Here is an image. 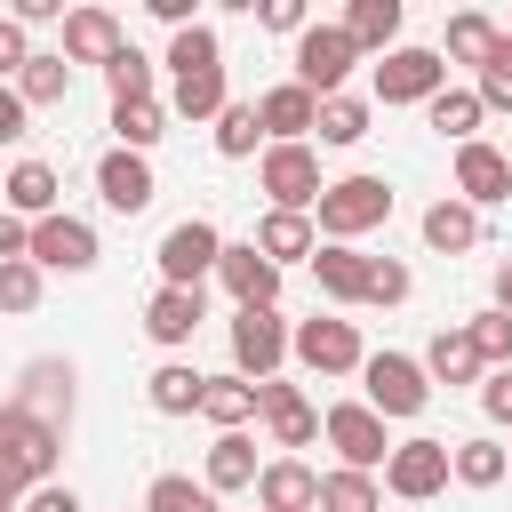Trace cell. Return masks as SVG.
<instances>
[{
  "mask_svg": "<svg viewBox=\"0 0 512 512\" xmlns=\"http://www.w3.org/2000/svg\"><path fill=\"white\" fill-rule=\"evenodd\" d=\"M384 216H392V184H384V176H336V184H320V200H312V232L336 240V248H352V240L376 232Z\"/></svg>",
  "mask_w": 512,
  "mask_h": 512,
  "instance_id": "6da1fadb",
  "label": "cell"
},
{
  "mask_svg": "<svg viewBox=\"0 0 512 512\" xmlns=\"http://www.w3.org/2000/svg\"><path fill=\"white\" fill-rule=\"evenodd\" d=\"M56 456H64V432L40 424V416H24L16 400H0V472H8L24 496L56 480Z\"/></svg>",
  "mask_w": 512,
  "mask_h": 512,
  "instance_id": "7a4b0ae2",
  "label": "cell"
},
{
  "mask_svg": "<svg viewBox=\"0 0 512 512\" xmlns=\"http://www.w3.org/2000/svg\"><path fill=\"white\" fill-rule=\"evenodd\" d=\"M216 256H224V232H216L208 216H184V224H168V232H160V248H152V264H160V288H200V280L216 272Z\"/></svg>",
  "mask_w": 512,
  "mask_h": 512,
  "instance_id": "3957f363",
  "label": "cell"
},
{
  "mask_svg": "<svg viewBox=\"0 0 512 512\" xmlns=\"http://www.w3.org/2000/svg\"><path fill=\"white\" fill-rule=\"evenodd\" d=\"M360 384H368V408L392 424V416H424V400H432V376H424V360H408V352H368L360 360Z\"/></svg>",
  "mask_w": 512,
  "mask_h": 512,
  "instance_id": "277c9868",
  "label": "cell"
},
{
  "mask_svg": "<svg viewBox=\"0 0 512 512\" xmlns=\"http://www.w3.org/2000/svg\"><path fill=\"white\" fill-rule=\"evenodd\" d=\"M320 432H328V448H336V464H344V472H376V464L392 456L384 416H376L368 400H336V408L320 416Z\"/></svg>",
  "mask_w": 512,
  "mask_h": 512,
  "instance_id": "5b68a950",
  "label": "cell"
},
{
  "mask_svg": "<svg viewBox=\"0 0 512 512\" xmlns=\"http://www.w3.org/2000/svg\"><path fill=\"white\" fill-rule=\"evenodd\" d=\"M360 64V48L344 40V24H304L296 32V88L312 96H344V72Z\"/></svg>",
  "mask_w": 512,
  "mask_h": 512,
  "instance_id": "8992f818",
  "label": "cell"
},
{
  "mask_svg": "<svg viewBox=\"0 0 512 512\" xmlns=\"http://www.w3.org/2000/svg\"><path fill=\"white\" fill-rule=\"evenodd\" d=\"M288 360V320H280V304H256V312H232V376H248V384H264L272 368Z\"/></svg>",
  "mask_w": 512,
  "mask_h": 512,
  "instance_id": "52a82bcc",
  "label": "cell"
},
{
  "mask_svg": "<svg viewBox=\"0 0 512 512\" xmlns=\"http://www.w3.org/2000/svg\"><path fill=\"white\" fill-rule=\"evenodd\" d=\"M288 352H296L312 376H360V360H368V352H360V328H352V320H320V312L288 328Z\"/></svg>",
  "mask_w": 512,
  "mask_h": 512,
  "instance_id": "ba28073f",
  "label": "cell"
},
{
  "mask_svg": "<svg viewBox=\"0 0 512 512\" xmlns=\"http://www.w3.org/2000/svg\"><path fill=\"white\" fill-rule=\"evenodd\" d=\"M256 184L272 192V208L312 216V200H320V152H312V144H272L264 168H256Z\"/></svg>",
  "mask_w": 512,
  "mask_h": 512,
  "instance_id": "9c48e42d",
  "label": "cell"
},
{
  "mask_svg": "<svg viewBox=\"0 0 512 512\" xmlns=\"http://www.w3.org/2000/svg\"><path fill=\"white\" fill-rule=\"evenodd\" d=\"M384 488H392L400 504H424V496H440V488H448V440H432V432L400 440V448L384 456Z\"/></svg>",
  "mask_w": 512,
  "mask_h": 512,
  "instance_id": "30bf717a",
  "label": "cell"
},
{
  "mask_svg": "<svg viewBox=\"0 0 512 512\" xmlns=\"http://www.w3.org/2000/svg\"><path fill=\"white\" fill-rule=\"evenodd\" d=\"M440 88H448L440 48H392V56L376 64V104H432Z\"/></svg>",
  "mask_w": 512,
  "mask_h": 512,
  "instance_id": "8fae6325",
  "label": "cell"
},
{
  "mask_svg": "<svg viewBox=\"0 0 512 512\" xmlns=\"http://www.w3.org/2000/svg\"><path fill=\"white\" fill-rule=\"evenodd\" d=\"M32 264L40 272H88L96 264V224H80V216H40L32 224Z\"/></svg>",
  "mask_w": 512,
  "mask_h": 512,
  "instance_id": "7c38bea8",
  "label": "cell"
},
{
  "mask_svg": "<svg viewBox=\"0 0 512 512\" xmlns=\"http://www.w3.org/2000/svg\"><path fill=\"white\" fill-rule=\"evenodd\" d=\"M216 280H224V296H232L240 312H256V304H280V264H264V256H256V240H224V256H216Z\"/></svg>",
  "mask_w": 512,
  "mask_h": 512,
  "instance_id": "4fadbf2b",
  "label": "cell"
},
{
  "mask_svg": "<svg viewBox=\"0 0 512 512\" xmlns=\"http://www.w3.org/2000/svg\"><path fill=\"white\" fill-rule=\"evenodd\" d=\"M256 416L272 424V448H312V440H320V408H312L296 384H280V376L256 384Z\"/></svg>",
  "mask_w": 512,
  "mask_h": 512,
  "instance_id": "5bb4252c",
  "label": "cell"
},
{
  "mask_svg": "<svg viewBox=\"0 0 512 512\" xmlns=\"http://www.w3.org/2000/svg\"><path fill=\"white\" fill-rule=\"evenodd\" d=\"M456 200L464 208H496V200H512V160L496 152V144H456Z\"/></svg>",
  "mask_w": 512,
  "mask_h": 512,
  "instance_id": "9a60e30c",
  "label": "cell"
},
{
  "mask_svg": "<svg viewBox=\"0 0 512 512\" xmlns=\"http://www.w3.org/2000/svg\"><path fill=\"white\" fill-rule=\"evenodd\" d=\"M96 192H104L112 216H144L160 184H152V160H144V152H120V144H112V152L96 160Z\"/></svg>",
  "mask_w": 512,
  "mask_h": 512,
  "instance_id": "2e32d148",
  "label": "cell"
},
{
  "mask_svg": "<svg viewBox=\"0 0 512 512\" xmlns=\"http://www.w3.org/2000/svg\"><path fill=\"white\" fill-rule=\"evenodd\" d=\"M200 320H208L200 288H152V304H144V336H152L160 352H184V344L200 336Z\"/></svg>",
  "mask_w": 512,
  "mask_h": 512,
  "instance_id": "e0dca14e",
  "label": "cell"
},
{
  "mask_svg": "<svg viewBox=\"0 0 512 512\" xmlns=\"http://www.w3.org/2000/svg\"><path fill=\"white\" fill-rule=\"evenodd\" d=\"M256 504L264 512H320V472L304 456H272L256 472Z\"/></svg>",
  "mask_w": 512,
  "mask_h": 512,
  "instance_id": "ac0fdd59",
  "label": "cell"
},
{
  "mask_svg": "<svg viewBox=\"0 0 512 512\" xmlns=\"http://www.w3.org/2000/svg\"><path fill=\"white\" fill-rule=\"evenodd\" d=\"M312 112H320V96L296 88V80H280V88L256 96V128H264L272 144H304V136H312Z\"/></svg>",
  "mask_w": 512,
  "mask_h": 512,
  "instance_id": "d6986e66",
  "label": "cell"
},
{
  "mask_svg": "<svg viewBox=\"0 0 512 512\" xmlns=\"http://www.w3.org/2000/svg\"><path fill=\"white\" fill-rule=\"evenodd\" d=\"M56 56H64V64H112V56H120V16H112V8H72Z\"/></svg>",
  "mask_w": 512,
  "mask_h": 512,
  "instance_id": "ffe728a7",
  "label": "cell"
},
{
  "mask_svg": "<svg viewBox=\"0 0 512 512\" xmlns=\"http://www.w3.org/2000/svg\"><path fill=\"white\" fill-rule=\"evenodd\" d=\"M16 408L64 432V416H72V368H64V360H32L24 384H16Z\"/></svg>",
  "mask_w": 512,
  "mask_h": 512,
  "instance_id": "44dd1931",
  "label": "cell"
},
{
  "mask_svg": "<svg viewBox=\"0 0 512 512\" xmlns=\"http://www.w3.org/2000/svg\"><path fill=\"white\" fill-rule=\"evenodd\" d=\"M256 440L248 432H216V448H208V464H200V488L208 496H232V488H256Z\"/></svg>",
  "mask_w": 512,
  "mask_h": 512,
  "instance_id": "7402d4cb",
  "label": "cell"
},
{
  "mask_svg": "<svg viewBox=\"0 0 512 512\" xmlns=\"http://www.w3.org/2000/svg\"><path fill=\"white\" fill-rule=\"evenodd\" d=\"M56 192H64V184H56V168H48V160H16V168H8V184H0L8 216H32V224H40V216H56Z\"/></svg>",
  "mask_w": 512,
  "mask_h": 512,
  "instance_id": "603a6c76",
  "label": "cell"
},
{
  "mask_svg": "<svg viewBox=\"0 0 512 512\" xmlns=\"http://www.w3.org/2000/svg\"><path fill=\"white\" fill-rule=\"evenodd\" d=\"M312 248H320L312 216H288V208H272V216L256 224V256H264V264H312Z\"/></svg>",
  "mask_w": 512,
  "mask_h": 512,
  "instance_id": "cb8c5ba5",
  "label": "cell"
},
{
  "mask_svg": "<svg viewBox=\"0 0 512 512\" xmlns=\"http://www.w3.org/2000/svg\"><path fill=\"white\" fill-rule=\"evenodd\" d=\"M312 280H320V296H328V304H360V288H368V256H360V248L320 240V248H312Z\"/></svg>",
  "mask_w": 512,
  "mask_h": 512,
  "instance_id": "d4e9b609",
  "label": "cell"
},
{
  "mask_svg": "<svg viewBox=\"0 0 512 512\" xmlns=\"http://www.w3.org/2000/svg\"><path fill=\"white\" fill-rule=\"evenodd\" d=\"M424 248H440V256L480 248V208H464L456 192H448V200H432V208H424Z\"/></svg>",
  "mask_w": 512,
  "mask_h": 512,
  "instance_id": "484cf974",
  "label": "cell"
},
{
  "mask_svg": "<svg viewBox=\"0 0 512 512\" xmlns=\"http://www.w3.org/2000/svg\"><path fill=\"white\" fill-rule=\"evenodd\" d=\"M424 376H432V384H480L488 368H480V352H472L464 328H440V336L424 344Z\"/></svg>",
  "mask_w": 512,
  "mask_h": 512,
  "instance_id": "4316f807",
  "label": "cell"
},
{
  "mask_svg": "<svg viewBox=\"0 0 512 512\" xmlns=\"http://www.w3.org/2000/svg\"><path fill=\"white\" fill-rule=\"evenodd\" d=\"M200 384H208V376H200L192 360H160L152 384H144V400H152L160 416H200Z\"/></svg>",
  "mask_w": 512,
  "mask_h": 512,
  "instance_id": "83f0119b",
  "label": "cell"
},
{
  "mask_svg": "<svg viewBox=\"0 0 512 512\" xmlns=\"http://www.w3.org/2000/svg\"><path fill=\"white\" fill-rule=\"evenodd\" d=\"M200 416H208L216 432H240V424L256 416V384H248V376H208V384H200Z\"/></svg>",
  "mask_w": 512,
  "mask_h": 512,
  "instance_id": "f1b7e54d",
  "label": "cell"
},
{
  "mask_svg": "<svg viewBox=\"0 0 512 512\" xmlns=\"http://www.w3.org/2000/svg\"><path fill=\"white\" fill-rule=\"evenodd\" d=\"M344 40L392 56V40H400V0H352V8H344Z\"/></svg>",
  "mask_w": 512,
  "mask_h": 512,
  "instance_id": "f546056e",
  "label": "cell"
},
{
  "mask_svg": "<svg viewBox=\"0 0 512 512\" xmlns=\"http://www.w3.org/2000/svg\"><path fill=\"white\" fill-rule=\"evenodd\" d=\"M16 96H24V112L64 104V96H72V64H64V56H48V48H32V64L16 72Z\"/></svg>",
  "mask_w": 512,
  "mask_h": 512,
  "instance_id": "4dcf8cb0",
  "label": "cell"
},
{
  "mask_svg": "<svg viewBox=\"0 0 512 512\" xmlns=\"http://www.w3.org/2000/svg\"><path fill=\"white\" fill-rule=\"evenodd\" d=\"M424 120H432V136H448V144H472L488 112H480V96H472V88H440V96L424 104Z\"/></svg>",
  "mask_w": 512,
  "mask_h": 512,
  "instance_id": "1f68e13d",
  "label": "cell"
},
{
  "mask_svg": "<svg viewBox=\"0 0 512 512\" xmlns=\"http://www.w3.org/2000/svg\"><path fill=\"white\" fill-rule=\"evenodd\" d=\"M112 136H120V152H152V144L168 136V104H160V96H144V104H112Z\"/></svg>",
  "mask_w": 512,
  "mask_h": 512,
  "instance_id": "d6a6232c",
  "label": "cell"
},
{
  "mask_svg": "<svg viewBox=\"0 0 512 512\" xmlns=\"http://www.w3.org/2000/svg\"><path fill=\"white\" fill-rule=\"evenodd\" d=\"M512 464H504V448L496 440H456L448 448V480H464V488H496Z\"/></svg>",
  "mask_w": 512,
  "mask_h": 512,
  "instance_id": "836d02e7",
  "label": "cell"
},
{
  "mask_svg": "<svg viewBox=\"0 0 512 512\" xmlns=\"http://www.w3.org/2000/svg\"><path fill=\"white\" fill-rule=\"evenodd\" d=\"M488 48H496V16H480V8L448 16V48H440V64H448V56H456V64H488Z\"/></svg>",
  "mask_w": 512,
  "mask_h": 512,
  "instance_id": "e575fe53",
  "label": "cell"
},
{
  "mask_svg": "<svg viewBox=\"0 0 512 512\" xmlns=\"http://www.w3.org/2000/svg\"><path fill=\"white\" fill-rule=\"evenodd\" d=\"M224 64V40H216V24H192V32H176L168 40V72L176 80H192V72H216Z\"/></svg>",
  "mask_w": 512,
  "mask_h": 512,
  "instance_id": "d590c367",
  "label": "cell"
},
{
  "mask_svg": "<svg viewBox=\"0 0 512 512\" xmlns=\"http://www.w3.org/2000/svg\"><path fill=\"white\" fill-rule=\"evenodd\" d=\"M312 136H320V144H360V136H368V104H360V96H320Z\"/></svg>",
  "mask_w": 512,
  "mask_h": 512,
  "instance_id": "8d00e7d4",
  "label": "cell"
},
{
  "mask_svg": "<svg viewBox=\"0 0 512 512\" xmlns=\"http://www.w3.org/2000/svg\"><path fill=\"white\" fill-rule=\"evenodd\" d=\"M384 496H376V472H320V512H376Z\"/></svg>",
  "mask_w": 512,
  "mask_h": 512,
  "instance_id": "74e56055",
  "label": "cell"
},
{
  "mask_svg": "<svg viewBox=\"0 0 512 512\" xmlns=\"http://www.w3.org/2000/svg\"><path fill=\"white\" fill-rule=\"evenodd\" d=\"M168 104H176L184 120H216V112L232 104V96H224V64H216V72H192V80H176V88H168Z\"/></svg>",
  "mask_w": 512,
  "mask_h": 512,
  "instance_id": "f35d334b",
  "label": "cell"
},
{
  "mask_svg": "<svg viewBox=\"0 0 512 512\" xmlns=\"http://www.w3.org/2000/svg\"><path fill=\"white\" fill-rule=\"evenodd\" d=\"M464 336H472V352H480V368H512V320L488 304V312H472L464 320Z\"/></svg>",
  "mask_w": 512,
  "mask_h": 512,
  "instance_id": "ab89813d",
  "label": "cell"
},
{
  "mask_svg": "<svg viewBox=\"0 0 512 512\" xmlns=\"http://www.w3.org/2000/svg\"><path fill=\"white\" fill-rule=\"evenodd\" d=\"M472 96H480V112H512V32H496V48H488Z\"/></svg>",
  "mask_w": 512,
  "mask_h": 512,
  "instance_id": "60d3db41",
  "label": "cell"
},
{
  "mask_svg": "<svg viewBox=\"0 0 512 512\" xmlns=\"http://www.w3.org/2000/svg\"><path fill=\"white\" fill-rule=\"evenodd\" d=\"M144 512H216V496H208L200 480H184V472H160V480L144 488Z\"/></svg>",
  "mask_w": 512,
  "mask_h": 512,
  "instance_id": "b9f144b4",
  "label": "cell"
},
{
  "mask_svg": "<svg viewBox=\"0 0 512 512\" xmlns=\"http://www.w3.org/2000/svg\"><path fill=\"white\" fill-rule=\"evenodd\" d=\"M104 88H112V104H144V96H152V64L120 40V56L104 64Z\"/></svg>",
  "mask_w": 512,
  "mask_h": 512,
  "instance_id": "7bdbcfd3",
  "label": "cell"
},
{
  "mask_svg": "<svg viewBox=\"0 0 512 512\" xmlns=\"http://www.w3.org/2000/svg\"><path fill=\"white\" fill-rule=\"evenodd\" d=\"M256 144H264V128H256V104H224V112H216V152H224V160H248Z\"/></svg>",
  "mask_w": 512,
  "mask_h": 512,
  "instance_id": "ee69618b",
  "label": "cell"
},
{
  "mask_svg": "<svg viewBox=\"0 0 512 512\" xmlns=\"http://www.w3.org/2000/svg\"><path fill=\"white\" fill-rule=\"evenodd\" d=\"M408 264H392V256H368V288H360V304H408Z\"/></svg>",
  "mask_w": 512,
  "mask_h": 512,
  "instance_id": "f6af8a7d",
  "label": "cell"
},
{
  "mask_svg": "<svg viewBox=\"0 0 512 512\" xmlns=\"http://www.w3.org/2000/svg\"><path fill=\"white\" fill-rule=\"evenodd\" d=\"M32 304H40V264L32 256L0 264V312H32Z\"/></svg>",
  "mask_w": 512,
  "mask_h": 512,
  "instance_id": "bcb514c9",
  "label": "cell"
},
{
  "mask_svg": "<svg viewBox=\"0 0 512 512\" xmlns=\"http://www.w3.org/2000/svg\"><path fill=\"white\" fill-rule=\"evenodd\" d=\"M24 64H32V32H24L16 16H0V80H8V72H24Z\"/></svg>",
  "mask_w": 512,
  "mask_h": 512,
  "instance_id": "7dc6e473",
  "label": "cell"
},
{
  "mask_svg": "<svg viewBox=\"0 0 512 512\" xmlns=\"http://www.w3.org/2000/svg\"><path fill=\"white\" fill-rule=\"evenodd\" d=\"M480 408H488L496 424H512V368H488V384H480Z\"/></svg>",
  "mask_w": 512,
  "mask_h": 512,
  "instance_id": "c3c4849f",
  "label": "cell"
},
{
  "mask_svg": "<svg viewBox=\"0 0 512 512\" xmlns=\"http://www.w3.org/2000/svg\"><path fill=\"white\" fill-rule=\"evenodd\" d=\"M16 256H32V224L0 208V264H16Z\"/></svg>",
  "mask_w": 512,
  "mask_h": 512,
  "instance_id": "681fc988",
  "label": "cell"
},
{
  "mask_svg": "<svg viewBox=\"0 0 512 512\" xmlns=\"http://www.w3.org/2000/svg\"><path fill=\"white\" fill-rule=\"evenodd\" d=\"M16 512H80V496H72L64 480H48V488H32V496H24Z\"/></svg>",
  "mask_w": 512,
  "mask_h": 512,
  "instance_id": "f907efd6",
  "label": "cell"
},
{
  "mask_svg": "<svg viewBox=\"0 0 512 512\" xmlns=\"http://www.w3.org/2000/svg\"><path fill=\"white\" fill-rule=\"evenodd\" d=\"M256 16H264L272 32H304V0H264Z\"/></svg>",
  "mask_w": 512,
  "mask_h": 512,
  "instance_id": "816d5d0a",
  "label": "cell"
},
{
  "mask_svg": "<svg viewBox=\"0 0 512 512\" xmlns=\"http://www.w3.org/2000/svg\"><path fill=\"white\" fill-rule=\"evenodd\" d=\"M24 120H32V112H24V96H16V88H0V144H16V136H24Z\"/></svg>",
  "mask_w": 512,
  "mask_h": 512,
  "instance_id": "f5cc1de1",
  "label": "cell"
},
{
  "mask_svg": "<svg viewBox=\"0 0 512 512\" xmlns=\"http://www.w3.org/2000/svg\"><path fill=\"white\" fill-rule=\"evenodd\" d=\"M144 8H152L168 32H192V24H200V16H192V0H144Z\"/></svg>",
  "mask_w": 512,
  "mask_h": 512,
  "instance_id": "db71d44e",
  "label": "cell"
},
{
  "mask_svg": "<svg viewBox=\"0 0 512 512\" xmlns=\"http://www.w3.org/2000/svg\"><path fill=\"white\" fill-rule=\"evenodd\" d=\"M496 312H504V320H512V256H504V264H496Z\"/></svg>",
  "mask_w": 512,
  "mask_h": 512,
  "instance_id": "11a10c76",
  "label": "cell"
},
{
  "mask_svg": "<svg viewBox=\"0 0 512 512\" xmlns=\"http://www.w3.org/2000/svg\"><path fill=\"white\" fill-rule=\"evenodd\" d=\"M0 512H16V504H0Z\"/></svg>",
  "mask_w": 512,
  "mask_h": 512,
  "instance_id": "9f6ffc18",
  "label": "cell"
},
{
  "mask_svg": "<svg viewBox=\"0 0 512 512\" xmlns=\"http://www.w3.org/2000/svg\"><path fill=\"white\" fill-rule=\"evenodd\" d=\"M504 464H512V448H504Z\"/></svg>",
  "mask_w": 512,
  "mask_h": 512,
  "instance_id": "6f0895ef",
  "label": "cell"
}]
</instances>
